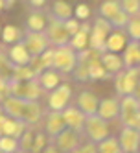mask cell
<instances>
[{
    "label": "cell",
    "mask_w": 140,
    "mask_h": 153,
    "mask_svg": "<svg viewBox=\"0 0 140 153\" xmlns=\"http://www.w3.org/2000/svg\"><path fill=\"white\" fill-rule=\"evenodd\" d=\"M118 120L122 127H133L140 129V100L138 94H129V96H120L118 98Z\"/></svg>",
    "instance_id": "1"
},
{
    "label": "cell",
    "mask_w": 140,
    "mask_h": 153,
    "mask_svg": "<svg viewBox=\"0 0 140 153\" xmlns=\"http://www.w3.org/2000/svg\"><path fill=\"white\" fill-rule=\"evenodd\" d=\"M138 85H140V67L122 68L118 74H114V89L118 98L138 94Z\"/></svg>",
    "instance_id": "2"
},
{
    "label": "cell",
    "mask_w": 140,
    "mask_h": 153,
    "mask_svg": "<svg viewBox=\"0 0 140 153\" xmlns=\"http://www.w3.org/2000/svg\"><path fill=\"white\" fill-rule=\"evenodd\" d=\"M109 133V122L103 118H100L98 114H87L85 116V124H83V131L81 137L87 138V142L98 144L103 138H107Z\"/></svg>",
    "instance_id": "3"
},
{
    "label": "cell",
    "mask_w": 140,
    "mask_h": 153,
    "mask_svg": "<svg viewBox=\"0 0 140 153\" xmlns=\"http://www.w3.org/2000/svg\"><path fill=\"white\" fill-rule=\"evenodd\" d=\"M98 17L105 19L114 30H124L129 20V17L122 11L118 0H103L98 7Z\"/></svg>",
    "instance_id": "4"
},
{
    "label": "cell",
    "mask_w": 140,
    "mask_h": 153,
    "mask_svg": "<svg viewBox=\"0 0 140 153\" xmlns=\"http://www.w3.org/2000/svg\"><path fill=\"white\" fill-rule=\"evenodd\" d=\"M78 63V52L72 50L68 45L64 46H56L53 48V61H52V68L57 70L61 76L63 74H72L74 67Z\"/></svg>",
    "instance_id": "5"
},
{
    "label": "cell",
    "mask_w": 140,
    "mask_h": 153,
    "mask_svg": "<svg viewBox=\"0 0 140 153\" xmlns=\"http://www.w3.org/2000/svg\"><path fill=\"white\" fill-rule=\"evenodd\" d=\"M74 91L68 83H59L56 89L46 92V109L48 111H57L61 113L64 107H68L72 102Z\"/></svg>",
    "instance_id": "6"
},
{
    "label": "cell",
    "mask_w": 140,
    "mask_h": 153,
    "mask_svg": "<svg viewBox=\"0 0 140 153\" xmlns=\"http://www.w3.org/2000/svg\"><path fill=\"white\" fill-rule=\"evenodd\" d=\"M114 28L107 22L105 19L101 17H96L92 20V24H90V33H89V48L96 50V52H105V39L107 35L111 33Z\"/></svg>",
    "instance_id": "7"
},
{
    "label": "cell",
    "mask_w": 140,
    "mask_h": 153,
    "mask_svg": "<svg viewBox=\"0 0 140 153\" xmlns=\"http://www.w3.org/2000/svg\"><path fill=\"white\" fill-rule=\"evenodd\" d=\"M42 33L46 35L48 39V45L50 46H64V45H68V41H70V35H68V31L64 30V22L56 17H52L48 13V22L44 26V30H42Z\"/></svg>",
    "instance_id": "8"
},
{
    "label": "cell",
    "mask_w": 140,
    "mask_h": 153,
    "mask_svg": "<svg viewBox=\"0 0 140 153\" xmlns=\"http://www.w3.org/2000/svg\"><path fill=\"white\" fill-rule=\"evenodd\" d=\"M50 142L61 153H70L72 149H76V148L81 146V133H78V131H74V129L64 127L61 133H57L53 138H50Z\"/></svg>",
    "instance_id": "9"
},
{
    "label": "cell",
    "mask_w": 140,
    "mask_h": 153,
    "mask_svg": "<svg viewBox=\"0 0 140 153\" xmlns=\"http://www.w3.org/2000/svg\"><path fill=\"white\" fill-rule=\"evenodd\" d=\"M22 45L26 46L28 53L31 57H37L44 52L50 45H48V39L42 31H24L22 35Z\"/></svg>",
    "instance_id": "10"
},
{
    "label": "cell",
    "mask_w": 140,
    "mask_h": 153,
    "mask_svg": "<svg viewBox=\"0 0 140 153\" xmlns=\"http://www.w3.org/2000/svg\"><path fill=\"white\" fill-rule=\"evenodd\" d=\"M118 146H120L122 153H138L140 146V129L133 127H122L118 133Z\"/></svg>",
    "instance_id": "11"
},
{
    "label": "cell",
    "mask_w": 140,
    "mask_h": 153,
    "mask_svg": "<svg viewBox=\"0 0 140 153\" xmlns=\"http://www.w3.org/2000/svg\"><path fill=\"white\" fill-rule=\"evenodd\" d=\"M67 127L63 122V116L61 113L57 111H44V114H42V120H41V129L44 131V135L48 138H53L57 133H61V131Z\"/></svg>",
    "instance_id": "12"
},
{
    "label": "cell",
    "mask_w": 140,
    "mask_h": 153,
    "mask_svg": "<svg viewBox=\"0 0 140 153\" xmlns=\"http://www.w3.org/2000/svg\"><path fill=\"white\" fill-rule=\"evenodd\" d=\"M42 114H44V105L41 103V100H24V109H22V122L28 127H37L41 126Z\"/></svg>",
    "instance_id": "13"
},
{
    "label": "cell",
    "mask_w": 140,
    "mask_h": 153,
    "mask_svg": "<svg viewBox=\"0 0 140 153\" xmlns=\"http://www.w3.org/2000/svg\"><path fill=\"white\" fill-rule=\"evenodd\" d=\"M61 116H63V122L68 129H74L81 133L83 131V124H85V114L79 111L76 105H68L61 111Z\"/></svg>",
    "instance_id": "14"
},
{
    "label": "cell",
    "mask_w": 140,
    "mask_h": 153,
    "mask_svg": "<svg viewBox=\"0 0 140 153\" xmlns=\"http://www.w3.org/2000/svg\"><path fill=\"white\" fill-rule=\"evenodd\" d=\"M26 124L19 118H11V116H6L0 120V137H15L19 138L20 135L26 131Z\"/></svg>",
    "instance_id": "15"
},
{
    "label": "cell",
    "mask_w": 140,
    "mask_h": 153,
    "mask_svg": "<svg viewBox=\"0 0 140 153\" xmlns=\"http://www.w3.org/2000/svg\"><path fill=\"white\" fill-rule=\"evenodd\" d=\"M100 98L96 96L92 91H81L76 96V107L87 116V114H96V109H98Z\"/></svg>",
    "instance_id": "16"
},
{
    "label": "cell",
    "mask_w": 140,
    "mask_h": 153,
    "mask_svg": "<svg viewBox=\"0 0 140 153\" xmlns=\"http://www.w3.org/2000/svg\"><path fill=\"white\" fill-rule=\"evenodd\" d=\"M124 68L140 67V41H127L125 48L120 52Z\"/></svg>",
    "instance_id": "17"
},
{
    "label": "cell",
    "mask_w": 140,
    "mask_h": 153,
    "mask_svg": "<svg viewBox=\"0 0 140 153\" xmlns=\"http://www.w3.org/2000/svg\"><path fill=\"white\" fill-rule=\"evenodd\" d=\"M89 33H90V22L89 20H83V22L79 24V30L74 35H70L68 46L72 50H76V52L87 50L89 48Z\"/></svg>",
    "instance_id": "18"
},
{
    "label": "cell",
    "mask_w": 140,
    "mask_h": 153,
    "mask_svg": "<svg viewBox=\"0 0 140 153\" xmlns=\"http://www.w3.org/2000/svg\"><path fill=\"white\" fill-rule=\"evenodd\" d=\"M118 111H120V105H118V98H103L98 103L96 109V114L100 118L107 120V122H113L118 118Z\"/></svg>",
    "instance_id": "19"
},
{
    "label": "cell",
    "mask_w": 140,
    "mask_h": 153,
    "mask_svg": "<svg viewBox=\"0 0 140 153\" xmlns=\"http://www.w3.org/2000/svg\"><path fill=\"white\" fill-rule=\"evenodd\" d=\"M6 53H7L9 61H11L15 67L30 65V61H31V56L28 53L26 46L22 45V41H20V42H15V45H9V48H6Z\"/></svg>",
    "instance_id": "20"
},
{
    "label": "cell",
    "mask_w": 140,
    "mask_h": 153,
    "mask_svg": "<svg viewBox=\"0 0 140 153\" xmlns=\"http://www.w3.org/2000/svg\"><path fill=\"white\" fill-rule=\"evenodd\" d=\"M35 79L37 83L41 85V89L44 91V94L52 89H56V87L61 83V74L57 70H53V68H44L42 72H39L35 76Z\"/></svg>",
    "instance_id": "21"
},
{
    "label": "cell",
    "mask_w": 140,
    "mask_h": 153,
    "mask_svg": "<svg viewBox=\"0 0 140 153\" xmlns=\"http://www.w3.org/2000/svg\"><path fill=\"white\" fill-rule=\"evenodd\" d=\"M127 35L124 30H113L105 39V52H113V53H120L125 45H127Z\"/></svg>",
    "instance_id": "22"
},
{
    "label": "cell",
    "mask_w": 140,
    "mask_h": 153,
    "mask_svg": "<svg viewBox=\"0 0 140 153\" xmlns=\"http://www.w3.org/2000/svg\"><path fill=\"white\" fill-rule=\"evenodd\" d=\"M100 63H101V67L107 70V74H109L111 78L124 68L122 56L120 53H113V52H101L100 53Z\"/></svg>",
    "instance_id": "23"
},
{
    "label": "cell",
    "mask_w": 140,
    "mask_h": 153,
    "mask_svg": "<svg viewBox=\"0 0 140 153\" xmlns=\"http://www.w3.org/2000/svg\"><path fill=\"white\" fill-rule=\"evenodd\" d=\"M22 109H24V100L22 98H17V96L9 94L2 100V111H4L6 116L22 120Z\"/></svg>",
    "instance_id": "24"
},
{
    "label": "cell",
    "mask_w": 140,
    "mask_h": 153,
    "mask_svg": "<svg viewBox=\"0 0 140 153\" xmlns=\"http://www.w3.org/2000/svg\"><path fill=\"white\" fill-rule=\"evenodd\" d=\"M48 22L46 9H31L26 19V31H42Z\"/></svg>",
    "instance_id": "25"
},
{
    "label": "cell",
    "mask_w": 140,
    "mask_h": 153,
    "mask_svg": "<svg viewBox=\"0 0 140 153\" xmlns=\"http://www.w3.org/2000/svg\"><path fill=\"white\" fill-rule=\"evenodd\" d=\"M72 11H74V7L70 6V2H67V0H56V2L52 4L48 13L52 17L59 19V20H67V19L72 17Z\"/></svg>",
    "instance_id": "26"
},
{
    "label": "cell",
    "mask_w": 140,
    "mask_h": 153,
    "mask_svg": "<svg viewBox=\"0 0 140 153\" xmlns=\"http://www.w3.org/2000/svg\"><path fill=\"white\" fill-rule=\"evenodd\" d=\"M22 35H24V31L20 28H17L13 24H7L0 31V41H2L4 45H15V42L22 41Z\"/></svg>",
    "instance_id": "27"
},
{
    "label": "cell",
    "mask_w": 140,
    "mask_h": 153,
    "mask_svg": "<svg viewBox=\"0 0 140 153\" xmlns=\"http://www.w3.org/2000/svg\"><path fill=\"white\" fill-rule=\"evenodd\" d=\"M13 67H15V65L9 61L7 53H6V48H4V46H0V78L6 79V81H9V79H11Z\"/></svg>",
    "instance_id": "28"
},
{
    "label": "cell",
    "mask_w": 140,
    "mask_h": 153,
    "mask_svg": "<svg viewBox=\"0 0 140 153\" xmlns=\"http://www.w3.org/2000/svg\"><path fill=\"white\" fill-rule=\"evenodd\" d=\"M96 149H98V153H122L116 137H111V135L107 138H103L101 142H98V144H96Z\"/></svg>",
    "instance_id": "29"
},
{
    "label": "cell",
    "mask_w": 140,
    "mask_h": 153,
    "mask_svg": "<svg viewBox=\"0 0 140 153\" xmlns=\"http://www.w3.org/2000/svg\"><path fill=\"white\" fill-rule=\"evenodd\" d=\"M35 78V72L30 65H22V67H13L11 79L13 81H30Z\"/></svg>",
    "instance_id": "30"
},
{
    "label": "cell",
    "mask_w": 140,
    "mask_h": 153,
    "mask_svg": "<svg viewBox=\"0 0 140 153\" xmlns=\"http://www.w3.org/2000/svg\"><path fill=\"white\" fill-rule=\"evenodd\" d=\"M124 30L129 41H140V19L138 17H129Z\"/></svg>",
    "instance_id": "31"
},
{
    "label": "cell",
    "mask_w": 140,
    "mask_h": 153,
    "mask_svg": "<svg viewBox=\"0 0 140 153\" xmlns=\"http://www.w3.org/2000/svg\"><path fill=\"white\" fill-rule=\"evenodd\" d=\"M122 11L127 17H138L140 15V0H118Z\"/></svg>",
    "instance_id": "32"
},
{
    "label": "cell",
    "mask_w": 140,
    "mask_h": 153,
    "mask_svg": "<svg viewBox=\"0 0 140 153\" xmlns=\"http://www.w3.org/2000/svg\"><path fill=\"white\" fill-rule=\"evenodd\" d=\"M20 149L19 138L15 137H0V151L2 153H17Z\"/></svg>",
    "instance_id": "33"
},
{
    "label": "cell",
    "mask_w": 140,
    "mask_h": 153,
    "mask_svg": "<svg viewBox=\"0 0 140 153\" xmlns=\"http://www.w3.org/2000/svg\"><path fill=\"white\" fill-rule=\"evenodd\" d=\"M39 57V65H41V68L44 70V68H52V61H53V46H48L44 52L41 53Z\"/></svg>",
    "instance_id": "34"
},
{
    "label": "cell",
    "mask_w": 140,
    "mask_h": 153,
    "mask_svg": "<svg viewBox=\"0 0 140 153\" xmlns=\"http://www.w3.org/2000/svg\"><path fill=\"white\" fill-rule=\"evenodd\" d=\"M72 17L78 19L79 22H83V20H89V17H90V7H89L87 4H78L76 7H74V11H72Z\"/></svg>",
    "instance_id": "35"
},
{
    "label": "cell",
    "mask_w": 140,
    "mask_h": 153,
    "mask_svg": "<svg viewBox=\"0 0 140 153\" xmlns=\"http://www.w3.org/2000/svg\"><path fill=\"white\" fill-rule=\"evenodd\" d=\"M63 22H64V30H67L68 31V35H74V33H76V31L79 30V20L78 19H74V17H70V19H67V20H63Z\"/></svg>",
    "instance_id": "36"
},
{
    "label": "cell",
    "mask_w": 140,
    "mask_h": 153,
    "mask_svg": "<svg viewBox=\"0 0 140 153\" xmlns=\"http://www.w3.org/2000/svg\"><path fill=\"white\" fill-rule=\"evenodd\" d=\"M24 2H26L31 9H42V7L46 6L48 0H24Z\"/></svg>",
    "instance_id": "37"
},
{
    "label": "cell",
    "mask_w": 140,
    "mask_h": 153,
    "mask_svg": "<svg viewBox=\"0 0 140 153\" xmlns=\"http://www.w3.org/2000/svg\"><path fill=\"white\" fill-rule=\"evenodd\" d=\"M81 153H98V149H96V144H92V142H81V146H79Z\"/></svg>",
    "instance_id": "38"
},
{
    "label": "cell",
    "mask_w": 140,
    "mask_h": 153,
    "mask_svg": "<svg viewBox=\"0 0 140 153\" xmlns=\"http://www.w3.org/2000/svg\"><path fill=\"white\" fill-rule=\"evenodd\" d=\"M39 153H61V151H59V149H57V148H56V146H53L52 142H50V144H46L44 148H42V149L39 151Z\"/></svg>",
    "instance_id": "39"
},
{
    "label": "cell",
    "mask_w": 140,
    "mask_h": 153,
    "mask_svg": "<svg viewBox=\"0 0 140 153\" xmlns=\"http://www.w3.org/2000/svg\"><path fill=\"white\" fill-rule=\"evenodd\" d=\"M4 118V111H2V100H0V120Z\"/></svg>",
    "instance_id": "40"
},
{
    "label": "cell",
    "mask_w": 140,
    "mask_h": 153,
    "mask_svg": "<svg viewBox=\"0 0 140 153\" xmlns=\"http://www.w3.org/2000/svg\"><path fill=\"white\" fill-rule=\"evenodd\" d=\"M17 153H33V151H28V149H19Z\"/></svg>",
    "instance_id": "41"
},
{
    "label": "cell",
    "mask_w": 140,
    "mask_h": 153,
    "mask_svg": "<svg viewBox=\"0 0 140 153\" xmlns=\"http://www.w3.org/2000/svg\"><path fill=\"white\" fill-rule=\"evenodd\" d=\"M0 11H4V0H0Z\"/></svg>",
    "instance_id": "42"
},
{
    "label": "cell",
    "mask_w": 140,
    "mask_h": 153,
    "mask_svg": "<svg viewBox=\"0 0 140 153\" xmlns=\"http://www.w3.org/2000/svg\"><path fill=\"white\" fill-rule=\"evenodd\" d=\"M70 153H81V149H79V148H76V149H72Z\"/></svg>",
    "instance_id": "43"
},
{
    "label": "cell",
    "mask_w": 140,
    "mask_h": 153,
    "mask_svg": "<svg viewBox=\"0 0 140 153\" xmlns=\"http://www.w3.org/2000/svg\"><path fill=\"white\" fill-rule=\"evenodd\" d=\"M0 31H2V26H0Z\"/></svg>",
    "instance_id": "44"
},
{
    "label": "cell",
    "mask_w": 140,
    "mask_h": 153,
    "mask_svg": "<svg viewBox=\"0 0 140 153\" xmlns=\"http://www.w3.org/2000/svg\"><path fill=\"white\" fill-rule=\"evenodd\" d=\"M0 153H2V151H0Z\"/></svg>",
    "instance_id": "45"
}]
</instances>
